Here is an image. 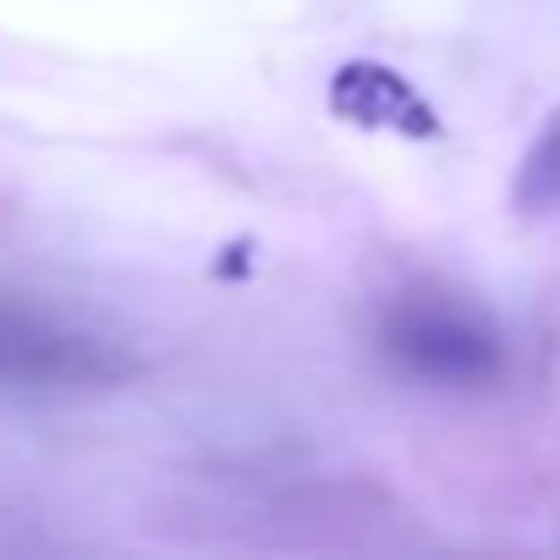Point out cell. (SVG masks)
Returning <instances> with one entry per match:
<instances>
[{
  "label": "cell",
  "mask_w": 560,
  "mask_h": 560,
  "mask_svg": "<svg viewBox=\"0 0 560 560\" xmlns=\"http://www.w3.org/2000/svg\"><path fill=\"white\" fill-rule=\"evenodd\" d=\"M374 341L396 374L440 390H478L505 369L494 319L451 292H401L396 303H385Z\"/></svg>",
  "instance_id": "cell-1"
},
{
  "label": "cell",
  "mask_w": 560,
  "mask_h": 560,
  "mask_svg": "<svg viewBox=\"0 0 560 560\" xmlns=\"http://www.w3.org/2000/svg\"><path fill=\"white\" fill-rule=\"evenodd\" d=\"M127 374L132 358L110 336L0 292V390L72 396V390H110Z\"/></svg>",
  "instance_id": "cell-2"
},
{
  "label": "cell",
  "mask_w": 560,
  "mask_h": 560,
  "mask_svg": "<svg viewBox=\"0 0 560 560\" xmlns=\"http://www.w3.org/2000/svg\"><path fill=\"white\" fill-rule=\"evenodd\" d=\"M336 110H347L352 121H369V127L412 132V138H434L440 132L434 110L385 67H347L336 78Z\"/></svg>",
  "instance_id": "cell-3"
},
{
  "label": "cell",
  "mask_w": 560,
  "mask_h": 560,
  "mask_svg": "<svg viewBox=\"0 0 560 560\" xmlns=\"http://www.w3.org/2000/svg\"><path fill=\"white\" fill-rule=\"evenodd\" d=\"M516 209H527V214H555L560 209V110L533 138V149L516 171Z\"/></svg>",
  "instance_id": "cell-4"
}]
</instances>
